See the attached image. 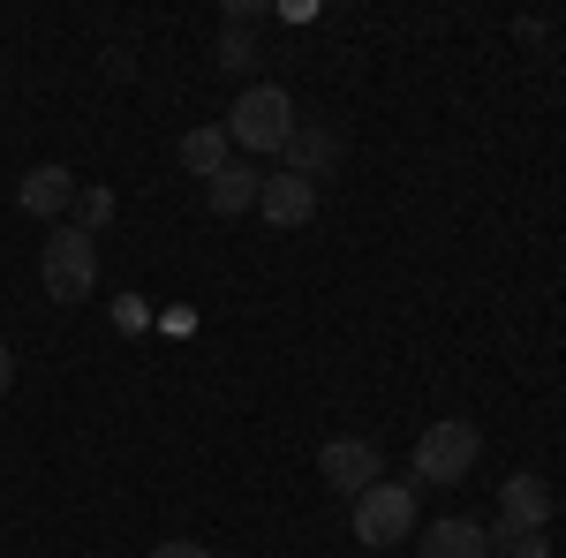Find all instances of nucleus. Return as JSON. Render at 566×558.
Instances as JSON below:
<instances>
[{
  "mask_svg": "<svg viewBox=\"0 0 566 558\" xmlns=\"http://www.w3.org/2000/svg\"><path fill=\"white\" fill-rule=\"evenodd\" d=\"M227 144H242V151H287V136H295V98L280 84H250L234 106H227Z\"/></svg>",
  "mask_w": 566,
  "mask_h": 558,
  "instance_id": "obj_1",
  "label": "nucleus"
},
{
  "mask_svg": "<svg viewBox=\"0 0 566 558\" xmlns=\"http://www.w3.org/2000/svg\"><path fill=\"white\" fill-rule=\"evenodd\" d=\"M476 453H483V430L469 415L423 423V438H416V483H469Z\"/></svg>",
  "mask_w": 566,
  "mask_h": 558,
  "instance_id": "obj_2",
  "label": "nucleus"
},
{
  "mask_svg": "<svg viewBox=\"0 0 566 558\" xmlns=\"http://www.w3.org/2000/svg\"><path fill=\"white\" fill-rule=\"evenodd\" d=\"M355 544L363 551H392V544H416V491L408 483H370L355 498Z\"/></svg>",
  "mask_w": 566,
  "mask_h": 558,
  "instance_id": "obj_3",
  "label": "nucleus"
},
{
  "mask_svg": "<svg viewBox=\"0 0 566 558\" xmlns=\"http://www.w3.org/2000/svg\"><path fill=\"white\" fill-rule=\"evenodd\" d=\"M39 280L53 302H84L98 287V242L76 234V227H53V242L39 250Z\"/></svg>",
  "mask_w": 566,
  "mask_h": 558,
  "instance_id": "obj_4",
  "label": "nucleus"
},
{
  "mask_svg": "<svg viewBox=\"0 0 566 558\" xmlns=\"http://www.w3.org/2000/svg\"><path fill=\"white\" fill-rule=\"evenodd\" d=\"M552 506H559V498H552V483H544V475H506V483H499V514L483 520V536H544V528H552Z\"/></svg>",
  "mask_w": 566,
  "mask_h": 558,
  "instance_id": "obj_5",
  "label": "nucleus"
},
{
  "mask_svg": "<svg viewBox=\"0 0 566 558\" xmlns=\"http://www.w3.org/2000/svg\"><path fill=\"white\" fill-rule=\"evenodd\" d=\"M317 475L340 491V498H363L370 483H386V453L370 438H325L317 445Z\"/></svg>",
  "mask_w": 566,
  "mask_h": 558,
  "instance_id": "obj_6",
  "label": "nucleus"
},
{
  "mask_svg": "<svg viewBox=\"0 0 566 558\" xmlns=\"http://www.w3.org/2000/svg\"><path fill=\"white\" fill-rule=\"evenodd\" d=\"M258 212L272 219V227H310V219H317V181H303V173H264Z\"/></svg>",
  "mask_w": 566,
  "mask_h": 558,
  "instance_id": "obj_7",
  "label": "nucleus"
},
{
  "mask_svg": "<svg viewBox=\"0 0 566 558\" xmlns=\"http://www.w3.org/2000/svg\"><path fill=\"white\" fill-rule=\"evenodd\" d=\"M15 204H23L31 219H61L69 204H76V173H69V167H53V159H45V167H31L23 181H15Z\"/></svg>",
  "mask_w": 566,
  "mask_h": 558,
  "instance_id": "obj_8",
  "label": "nucleus"
},
{
  "mask_svg": "<svg viewBox=\"0 0 566 558\" xmlns=\"http://www.w3.org/2000/svg\"><path fill=\"white\" fill-rule=\"evenodd\" d=\"M340 151H348V144H340V129H325V122H295V136H287V159H295V167H287V173L325 181V173L340 167Z\"/></svg>",
  "mask_w": 566,
  "mask_h": 558,
  "instance_id": "obj_9",
  "label": "nucleus"
},
{
  "mask_svg": "<svg viewBox=\"0 0 566 558\" xmlns=\"http://www.w3.org/2000/svg\"><path fill=\"white\" fill-rule=\"evenodd\" d=\"M423 558H491V536H483V520L446 514L423 528Z\"/></svg>",
  "mask_w": 566,
  "mask_h": 558,
  "instance_id": "obj_10",
  "label": "nucleus"
},
{
  "mask_svg": "<svg viewBox=\"0 0 566 558\" xmlns=\"http://www.w3.org/2000/svg\"><path fill=\"white\" fill-rule=\"evenodd\" d=\"M258 189H264V173L234 159L227 173L205 181V204H212V219H242V212H258Z\"/></svg>",
  "mask_w": 566,
  "mask_h": 558,
  "instance_id": "obj_11",
  "label": "nucleus"
},
{
  "mask_svg": "<svg viewBox=\"0 0 566 558\" xmlns=\"http://www.w3.org/2000/svg\"><path fill=\"white\" fill-rule=\"evenodd\" d=\"M234 167V144H227V129L219 122H205V129L181 136V173H197V181H212V173Z\"/></svg>",
  "mask_w": 566,
  "mask_h": 558,
  "instance_id": "obj_12",
  "label": "nucleus"
},
{
  "mask_svg": "<svg viewBox=\"0 0 566 558\" xmlns=\"http://www.w3.org/2000/svg\"><path fill=\"white\" fill-rule=\"evenodd\" d=\"M69 212H76V234L98 242V227L114 219V189H76V204H69Z\"/></svg>",
  "mask_w": 566,
  "mask_h": 558,
  "instance_id": "obj_13",
  "label": "nucleus"
},
{
  "mask_svg": "<svg viewBox=\"0 0 566 558\" xmlns=\"http://www.w3.org/2000/svg\"><path fill=\"white\" fill-rule=\"evenodd\" d=\"M219 69H227V76H250V69H258V45H250V31H219Z\"/></svg>",
  "mask_w": 566,
  "mask_h": 558,
  "instance_id": "obj_14",
  "label": "nucleus"
},
{
  "mask_svg": "<svg viewBox=\"0 0 566 558\" xmlns=\"http://www.w3.org/2000/svg\"><path fill=\"white\" fill-rule=\"evenodd\" d=\"M491 551H506V558H552V544H544V536H491Z\"/></svg>",
  "mask_w": 566,
  "mask_h": 558,
  "instance_id": "obj_15",
  "label": "nucleus"
},
{
  "mask_svg": "<svg viewBox=\"0 0 566 558\" xmlns=\"http://www.w3.org/2000/svg\"><path fill=\"white\" fill-rule=\"evenodd\" d=\"M264 23V0H227V31H250Z\"/></svg>",
  "mask_w": 566,
  "mask_h": 558,
  "instance_id": "obj_16",
  "label": "nucleus"
},
{
  "mask_svg": "<svg viewBox=\"0 0 566 558\" xmlns=\"http://www.w3.org/2000/svg\"><path fill=\"white\" fill-rule=\"evenodd\" d=\"M151 558H212V551H205V544H159Z\"/></svg>",
  "mask_w": 566,
  "mask_h": 558,
  "instance_id": "obj_17",
  "label": "nucleus"
},
{
  "mask_svg": "<svg viewBox=\"0 0 566 558\" xmlns=\"http://www.w3.org/2000/svg\"><path fill=\"white\" fill-rule=\"evenodd\" d=\"M8 386H15V355H8V340H0V400H8Z\"/></svg>",
  "mask_w": 566,
  "mask_h": 558,
  "instance_id": "obj_18",
  "label": "nucleus"
}]
</instances>
